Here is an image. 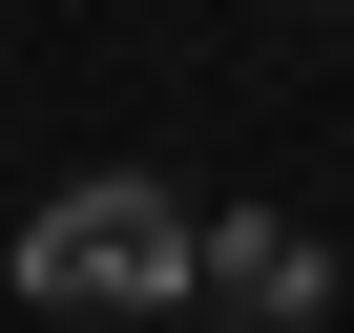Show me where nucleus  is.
Here are the masks:
<instances>
[{
	"label": "nucleus",
	"mask_w": 354,
	"mask_h": 333,
	"mask_svg": "<svg viewBox=\"0 0 354 333\" xmlns=\"http://www.w3.org/2000/svg\"><path fill=\"white\" fill-rule=\"evenodd\" d=\"M230 333H271V312H230Z\"/></svg>",
	"instance_id": "7ed1b4c3"
},
{
	"label": "nucleus",
	"mask_w": 354,
	"mask_h": 333,
	"mask_svg": "<svg viewBox=\"0 0 354 333\" xmlns=\"http://www.w3.org/2000/svg\"><path fill=\"white\" fill-rule=\"evenodd\" d=\"M21 292L42 312H188L209 292V209L146 188V166H84V188H42V229H21Z\"/></svg>",
	"instance_id": "f257e3e1"
},
{
	"label": "nucleus",
	"mask_w": 354,
	"mask_h": 333,
	"mask_svg": "<svg viewBox=\"0 0 354 333\" xmlns=\"http://www.w3.org/2000/svg\"><path fill=\"white\" fill-rule=\"evenodd\" d=\"M209 292H230V312H271V333H313L333 250H313V229H271V209H230V229H209Z\"/></svg>",
	"instance_id": "f03ea898"
}]
</instances>
